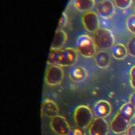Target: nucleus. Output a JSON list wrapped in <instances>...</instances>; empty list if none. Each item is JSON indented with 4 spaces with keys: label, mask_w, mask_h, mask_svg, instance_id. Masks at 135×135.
Here are the masks:
<instances>
[{
    "label": "nucleus",
    "mask_w": 135,
    "mask_h": 135,
    "mask_svg": "<svg viewBox=\"0 0 135 135\" xmlns=\"http://www.w3.org/2000/svg\"><path fill=\"white\" fill-rule=\"evenodd\" d=\"M135 115V108L130 103L123 104L111 122V129L115 133H122L127 131L130 122Z\"/></svg>",
    "instance_id": "obj_1"
},
{
    "label": "nucleus",
    "mask_w": 135,
    "mask_h": 135,
    "mask_svg": "<svg viewBox=\"0 0 135 135\" xmlns=\"http://www.w3.org/2000/svg\"><path fill=\"white\" fill-rule=\"evenodd\" d=\"M77 59V51L72 48L51 49L48 58V64L60 67H68L75 64Z\"/></svg>",
    "instance_id": "obj_2"
},
{
    "label": "nucleus",
    "mask_w": 135,
    "mask_h": 135,
    "mask_svg": "<svg viewBox=\"0 0 135 135\" xmlns=\"http://www.w3.org/2000/svg\"><path fill=\"white\" fill-rule=\"evenodd\" d=\"M76 47L78 52L85 58H91L96 54V45L93 38L87 34L80 35L77 38Z\"/></svg>",
    "instance_id": "obj_3"
},
{
    "label": "nucleus",
    "mask_w": 135,
    "mask_h": 135,
    "mask_svg": "<svg viewBox=\"0 0 135 135\" xmlns=\"http://www.w3.org/2000/svg\"><path fill=\"white\" fill-rule=\"evenodd\" d=\"M93 41L97 48L101 50L112 49L114 45L113 34L108 28H98L93 34Z\"/></svg>",
    "instance_id": "obj_4"
},
{
    "label": "nucleus",
    "mask_w": 135,
    "mask_h": 135,
    "mask_svg": "<svg viewBox=\"0 0 135 135\" xmlns=\"http://www.w3.org/2000/svg\"><path fill=\"white\" fill-rule=\"evenodd\" d=\"M74 118L77 126L84 128L90 125L93 120V113L89 107L80 105L75 109Z\"/></svg>",
    "instance_id": "obj_5"
},
{
    "label": "nucleus",
    "mask_w": 135,
    "mask_h": 135,
    "mask_svg": "<svg viewBox=\"0 0 135 135\" xmlns=\"http://www.w3.org/2000/svg\"><path fill=\"white\" fill-rule=\"evenodd\" d=\"M64 73L63 69L58 65H51L46 72L45 80L50 86H56L60 84L64 80Z\"/></svg>",
    "instance_id": "obj_6"
},
{
    "label": "nucleus",
    "mask_w": 135,
    "mask_h": 135,
    "mask_svg": "<svg viewBox=\"0 0 135 135\" xmlns=\"http://www.w3.org/2000/svg\"><path fill=\"white\" fill-rule=\"evenodd\" d=\"M50 127L52 130L58 135H69L71 130L66 118L60 115L52 118L50 121Z\"/></svg>",
    "instance_id": "obj_7"
},
{
    "label": "nucleus",
    "mask_w": 135,
    "mask_h": 135,
    "mask_svg": "<svg viewBox=\"0 0 135 135\" xmlns=\"http://www.w3.org/2000/svg\"><path fill=\"white\" fill-rule=\"evenodd\" d=\"M82 22L84 27L88 32L94 33L99 28V20L96 13L93 11L85 12L82 17Z\"/></svg>",
    "instance_id": "obj_8"
},
{
    "label": "nucleus",
    "mask_w": 135,
    "mask_h": 135,
    "mask_svg": "<svg viewBox=\"0 0 135 135\" xmlns=\"http://www.w3.org/2000/svg\"><path fill=\"white\" fill-rule=\"evenodd\" d=\"M89 135H108V123L103 118H94L89 126Z\"/></svg>",
    "instance_id": "obj_9"
},
{
    "label": "nucleus",
    "mask_w": 135,
    "mask_h": 135,
    "mask_svg": "<svg viewBox=\"0 0 135 135\" xmlns=\"http://www.w3.org/2000/svg\"><path fill=\"white\" fill-rule=\"evenodd\" d=\"M98 14L103 18H109L115 13V7L110 0H102L97 5Z\"/></svg>",
    "instance_id": "obj_10"
},
{
    "label": "nucleus",
    "mask_w": 135,
    "mask_h": 135,
    "mask_svg": "<svg viewBox=\"0 0 135 135\" xmlns=\"http://www.w3.org/2000/svg\"><path fill=\"white\" fill-rule=\"evenodd\" d=\"M111 109V104L106 100H100L97 102V103L94 105V108H93L96 116L103 118L109 115Z\"/></svg>",
    "instance_id": "obj_11"
},
{
    "label": "nucleus",
    "mask_w": 135,
    "mask_h": 135,
    "mask_svg": "<svg viewBox=\"0 0 135 135\" xmlns=\"http://www.w3.org/2000/svg\"><path fill=\"white\" fill-rule=\"evenodd\" d=\"M42 113L47 117L54 118L58 115L59 107L54 101L47 99L42 104Z\"/></svg>",
    "instance_id": "obj_12"
},
{
    "label": "nucleus",
    "mask_w": 135,
    "mask_h": 135,
    "mask_svg": "<svg viewBox=\"0 0 135 135\" xmlns=\"http://www.w3.org/2000/svg\"><path fill=\"white\" fill-rule=\"evenodd\" d=\"M95 63L100 69H106L110 64V56L108 52L100 50L95 54Z\"/></svg>",
    "instance_id": "obj_13"
},
{
    "label": "nucleus",
    "mask_w": 135,
    "mask_h": 135,
    "mask_svg": "<svg viewBox=\"0 0 135 135\" xmlns=\"http://www.w3.org/2000/svg\"><path fill=\"white\" fill-rule=\"evenodd\" d=\"M70 79L74 82H82L88 77L87 70L83 67H75L73 68L69 72Z\"/></svg>",
    "instance_id": "obj_14"
},
{
    "label": "nucleus",
    "mask_w": 135,
    "mask_h": 135,
    "mask_svg": "<svg viewBox=\"0 0 135 135\" xmlns=\"http://www.w3.org/2000/svg\"><path fill=\"white\" fill-rule=\"evenodd\" d=\"M67 41V34L64 30L59 29L56 31L51 49H62Z\"/></svg>",
    "instance_id": "obj_15"
},
{
    "label": "nucleus",
    "mask_w": 135,
    "mask_h": 135,
    "mask_svg": "<svg viewBox=\"0 0 135 135\" xmlns=\"http://www.w3.org/2000/svg\"><path fill=\"white\" fill-rule=\"evenodd\" d=\"M73 3L78 10L82 12H89L94 7L95 0H74Z\"/></svg>",
    "instance_id": "obj_16"
},
{
    "label": "nucleus",
    "mask_w": 135,
    "mask_h": 135,
    "mask_svg": "<svg viewBox=\"0 0 135 135\" xmlns=\"http://www.w3.org/2000/svg\"><path fill=\"white\" fill-rule=\"evenodd\" d=\"M128 54V49L122 44H114L112 48V55L116 59H123Z\"/></svg>",
    "instance_id": "obj_17"
},
{
    "label": "nucleus",
    "mask_w": 135,
    "mask_h": 135,
    "mask_svg": "<svg viewBox=\"0 0 135 135\" xmlns=\"http://www.w3.org/2000/svg\"><path fill=\"white\" fill-rule=\"evenodd\" d=\"M116 7L120 9H127L131 6L133 0H113Z\"/></svg>",
    "instance_id": "obj_18"
},
{
    "label": "nucleus",
    "mask_w": 135,
    "mask_h": 135,
    "mask_svg": "<svg viewBox=\"0 0 135 135\" xmlns=\"http://www.w3.org/2000/svg\"><path fill=\"white\" fill-rule=\"evenodd\" d=\"M126 25L129 32L135 34V14L130 15L126 21Z\"/></svg>",
    "instance_id": "obj_19"
},
{
    "label": "nucleus",
    "mask_w": 135,
    "mask_h": 135,
    "mask_svg": "<svg viewBox=\"0 0 135 135\" xmlns=\"http://www.w3.org/2000/svg\"><path fill=\"white\" fill-rule=\"evenodd\" d=\"M128 53L133 57H135V36L133 37L128 44Z\"/></svg>",
    "instance_id": "obj_20"
},
{
    "label": "nucleus",
    "mask_w": 135,
    "mask_h": 135,
    "mask_svg": "<svg viewBox=\"0 0 135 135\" xmlns=\"http://www.w3.org/2000/svg\"><path fill=\"white\" fill-rule=\"evenodd\" d=\"M69 135H85V133H84L82 128H79V127L77 126V127L71 128L70 133Z\"/></svg>",
    "instance_id": "obj_21"
},
{
    "label": "nucleus",
    "mask_w": 135,
    "mask_h": 135,
    "mask_svg": "<svg viewBox=\"0 0 135 135\" xmlns=\"http://www.w3.org/2000/svg\"><path fill=\"white\" fill-rule=\"evenodd\" d=\"M68 23V17L66 13H62V16H61V18L59 20V27H61V28H64L65 26L67 25Z\"/></svg>",
    "instance_id": "obj_22"
},
{
    "label": "nucleus",
    "mask_w": 135,
    "mask_h": 135,
    "mask_svg": "<svg viewBox=\"0 0 135 135\" xmlns=\"http://www.w3.org/2000/svg\"><path fill=\"white\" fill-rule=\"evenodd\" d=\"M129 75H130V84L133 89H135V66L130 69Z\"/></svg>",
    "instance_id": "obj_23"
},
{
    "label": "nucleus",
    "mask_w": 135,
    "mask_h": 135,
    "mask_svg": "<svg viewBox=\"0 0 135 135\" xmlns=\"http://www.w3.org/2000/svg\"><path fill=\"white\" fill-rule=\"evenodd\" d=\"M127 135H135V124H132L127 129Z\"/></svg>",
    "instance_id": "obj_24"
},
{
    "label": "nucleus",
    "mask_w": 135,
    "mask_h": 135,
    "mask_svg": "<svg viewBox=\"0 0 135 135\" xmlns=\"http://www.w3.org/2000/svg\"><path fill=\"white\" fill-rule=\"evenodd\" d=\"M129 103H132V104L133 105V107L135 108V93H133V94L130 96V101H129Z\"/></svg>",
    "instance_id": "obj_25"
},
{
    "label": "nucleus",
    "mask_w": 135,
    "mask_h": 135,
    "mask_svg": "<svg viewBox=\"0 0 135 135\" xmlns=\"http://www.w3.org/2000/svg\"><path fill=\"white\" fill-rule=\"evenodd\" d=\"M134 10H135V7H134Z\"/></svg>",
    "instance_id": "obj_26"
},
{
    "label": "nucleus",
    "mask_w": 135,
    "mask_h": 135,
    "mask_svg": "<svg viewBox=\"0 0 135 135\" xmlns=\"http://www.w3.org/2000/svg\"><path fill=\"white\" fill-rule=\"evenodd\" d=\"M123 135H124V134H123Z\"/></svg>",
    "instance_id": "obj_27"
}]
</instances>
